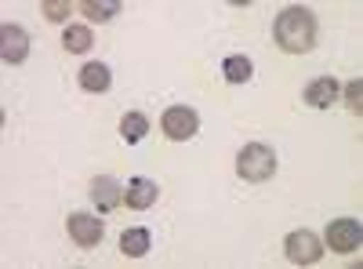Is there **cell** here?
<instances>
[{
    "label": "cell",
    "instance_id": "3957f363",
    "mask_svg": "<svg viewBox=\"0 0 363 269\" xmlns=\"http://www.w3.org/2000/svg\"><path fill=\"white\" fill-rule=\"evenodd\" d=\"M284 255L294 265H313V262L323 258V241L316 233H309V229H294V233H287V241H284Z\"/></svg>",
    "mask_w": 363,
    "mask_h": 269
},
{
    "label": "cell",
    "instance_id": "ac0fdd59",
    "mask_svg": "<svg viewBox=\"0 0 363 269\" xmlns=\"http://www.w3.org/2000/svg\"><path fill=\"white\" fill-rule=\"evenodd\" d=\"M342 92H345L349 109H352V113H359V99H363V87H359V80H349V84L342 87Z\"/></svg>",
    "mask_w": 363,
    "mask_h": 269
},
{
    "label": "cell",
    "instance_id": "2e32d148",
    "mask_svg": "<svg viewBox=\"0 0 363 269\" xmlns=\"http://www.w3.org/2000/svg\"><path fill=\"white\" fill-rule=\"evenodd\" d=\"M116 11H120L116 0H87L84 4V15L95 22H109V18H116Z\"/></svg>",
    "mask_w": 363,
    "mask_h": 269
},
{
    "label": "cell",
    "instance_id": "5b68a950",
    "mask_svg": "<svg viewBox=\"0 0 363 269\" xmlns=\"http://www.w3.org/2000/svg\"><path fill=\"white\" fill-rule=\"evenodd\" d=\"M196 128H200L196 109H189V106H167L164 109V135L171 142H189L196 135Z\"/></svg>",
    "mask_w": 363,
    "mask_h": 269
},
{
    "label": "cell",
    "instance_id": "7c38bea8",
    "mask_svg": "<svg viewBox=\"0 0 363 269\" xmlns=\"http://www.w3.org/2000/svg\"><path fill=\"white\" fill-rule=\"evenodd\" d=\"M149 244H153V236H149L145 226L124 229V236H120V251H124L128 258H142V255L149 251Z\"/></svg>",
    "mask_w": 363,
    "mask_h": 269
},
{
    "label": "cell",
    "instance_id": "8992f818",
    "mask_svg": "<svg viewBox=\"0 0 363 269\" xmlns=\"http://www.w3.org/2000/svg\"><path fill=\"white\" fill-rule=\"evenodd\" d=\"M29 33L22 26H15V22H4V29H0V58H4L8 66H18V62H26V55H29Z\"/></svg>",
    "mask_w": 363,
    "mask_h": 269
},
{
    "label": "cell",
    "instance_id": "9a60e30c",
    "mask_svg": "<svg viewBox=\"0 0 363 269\" xmlns=\"http://www.w3.org/2000/svg\"><path fill=\"white\" fill-rule=\"evenodd\" d=\"M91 44H95V37H91L87 26H66V33H62V48H66V51L84 55Z\"/></svg>",
    "mask_w": 363,
    "mask_h": 269
},
{
    "label": "cell",
    "instance_id": "ba28073f",
    "mask_svg": "<svg viewBox=\"0 0 363 269\" xmlns=\"http://www.w3.org/2000/svg\"><path fill=\"white\" fill-rule=\"evenodd\" d=\"M91 200H95L99 212H116L120 204H124V186L116 182V178H95L91 182Z\"/></svg>",
    "mask_w": 363,
    "mask_h": 269
},
{
    "label": "cell",
    "instance_id": "4fadbf2b",
    "mask_svg": "<svg viewBox=\"0 0 363 269\" xmlns=\"http://www.w3.org/2000/svg\"><path fill=\"white\" fill-rule=\"evenodd\" d=\"M120 135H124L128 146H138L149 135V121L142 113H124V121H120Z\"/></svg>",
    "mask_w": 363,
    "mask_h": 269
},
{
    "label": "cell",
    "instance_id": "5bb4252c",
    "mask_svg": "<svg viewBox=\"0 0 363 269\" xmlns=\"http://www.w3.org/2000/svg\"><path fill=\"white\" fill-rule=\"evenodd\" d=\"M222 73H225L229 84H247L251 73H255V66H251V58H244V55H229L225 66H222Z\"/></svg>",
    "mask_w": 363,
    "mask_h": 269
},
{
    "label": "cell",
    "instance_id": "e0dca14e",
    "mask_svg": "<svg viewBox=\"0 0 363 269\" xmlns=\"http://www.w3.org/2000/svg\"><path fill=\"white\" fill-rule=\"evenodd\" d=\"M44 15H48L51 22H66L69 4H66V0H48V4H44Z\"/></svg>",
    "mask_w": 363,
    "mask_h": 269
},
{
    "label": "cell",
    "instance_id": "277c9868",
    "mask_svg": "<svg viewBox=\"0 0 363 269\" xmlns=\"http://www.w3.org/2000/svg\"><path fill=\"white\" fill-rule=\"evenodd\" d=\"M363 244V226L356 219H335L327 226V248L338 255H352Z\"/></svg>",
    "mask_w": 363,
    "mask_h": 269
},
{
    "label": "cell",
    "instance_id": "6da1fadb",
    "mask_svg": "<svg viewBox=\"0 0 363 269\" xmlns=\"http://www.w3.org/2000/svg\"><path fill=\"white\" fill-rule=\"evenodd\" d=\"M272 37L287 55H306L316 44V18L309 8H284L277 26H272Z\"/></svg>",
    "mask_w": 363,
    "mask_h": 269
},
{
    "label": "cell",
    "instance_id": "7a4b0ae2",
    "mask_svg": "<svg viewBox=\"0 0 363 269\" xmlns=\"http://www.w3.org/2000/svg\"><path fill=\"white\" fill-rule=\"evenodd\" d=\"M236 175L244 178V182H269V178L277 175V153L262 142L244 146L236 157Z\"/></svg>",
    "mask_w": 363,
    "mask_h": 269
},
{
    "label": "cell",
    "instance_id": "8fae6325",
    "mask_svg": "<svg viewBox=\"0 0 363 269\" xmlns=\"http://www.w3.org/2000/svg\"><path fill=\"white\" fill-rule=\"evenodd\" d=\"M109 84H113V73H109L106 62H84V70H80V87L84 92L102 95V92H109Z\"/></svg>",
    "mask_w": 363,
    "mask_h": 269
},
{
    "label": "cell",
    "instance_id": "52a82bcc",
    "mask_svg": "<svg viewBox=\"0 0 363 269\" xmlns=\"http://www.w3.org/2000/svg\"><path fill=\"white\" fill-rule=\"evenodd\" d=\"M69 236H73V244L77 248H99L102 244V236H106V226H102V219H95V215H84V212H77V215H69Z\"/></svg>",
    "mask_w": 363,
    "mask_h": 269
},
{
    "label": "cell",
    "instance_id": "9c48e42d",
    "mask_svg": "<svg viewBox=\"0 0 363 269\" xmlns=\"http://www.w3.org/2000/svg\"><path fill=\"white\" fill-rule=\"evenodd\" d=\"M342 95V84L335 80V77H316L309 87H306V106H313V109H327V106H335V99Z\"/></svg>",
    "mask_w": 363,
    "mask_h": 269
},
{
    "label": "cell",
    "instance_id": "30bf717a",
    "mask_svg": "<svg viewBox=\"0 0 363 269\" xmlns=\"http://www.w3.org/2000/svg\"><path fill=\"white\" fill-rule=\"evenodd\" d=\"M157 197H160V190H157L153 178H131V182L124 186V204L135 207V212H145V207H153Z\"/></svg>",
    "mask_w": 363,
    "mask_h": 269
}]
</instances>
